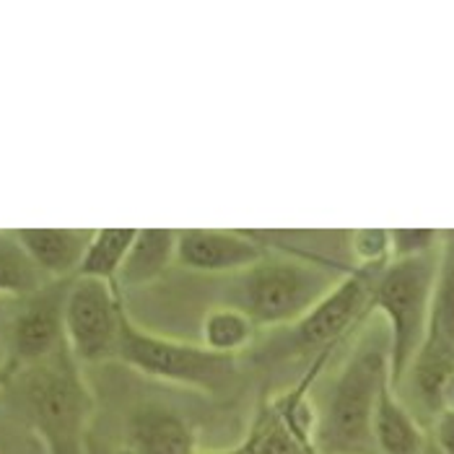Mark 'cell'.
<instances>
[{"instance_id": "6da1fadb", "label": "cell", "mask_w": 454, "mask_h": 454, "mask_svg": "<svg viewBox=\"0 0 454 454\" xmlns=\"http://www.w3.org/2000/svg\"><path fill=\"white\" fill-rule=\"evenodd\" d=\"M389 382V338L385 325L369 327L330 387L317 413V450L322 454H377L372 419Z\"/></svg>"}, {"instance_id": "7a4b0ae2", "label": "cell", "mask_w": 454, "mask_h": 454, "mask_svg": "<svg viewBox=\"0 0 454 454\" xmlns=\"http://www.w3.org/2000/svg\"><path fill=\"white\" fill-rule=\"evenodd\" d=\"M260 262L237 273L229 291L231 307L252 317L257 327H291L348 273V268L330 265L307 252L278 247Z\"/></svg>"}, {"instance_id": "3957f363", "label": "cell", "mask_w": 454, "mask_h": 454, "mask_svg": "<svg viewBox=\"0 0 454 454\" xmlns=\"http://www.w3.org/2000/svg\"><path fill=\"white\" fill-rule=\"evenodd\" d=\"M11 382H19L24 416L47 454H86L94 395L68 343L50 358L21 369Z\"/></svg>"}, {"instance_id": "277c9868", "label": "cell", "mask_w": 454, "mask_h": 454, "mask_svg": "<svg viewBox=\"0 0 454 454\" xmlns=\"http://www.w3.org/2000/svg\"><path fill=\"white\" fill-rule=\"evenodd\" d=\"M439 252L416 260H392L380 273L372 291L369 309L372 315L385 319L389 338V385L395 392L408 380V372L426 335L431 294L439 270Z\"/></svg>"}, {"instance_id": "5b68a950", "label": "cell", "mask_w": 454, "mask_h": 454, "mask_svg": "<svg viewBox=\"0 0 454 454\" xmlns=\"http://www.w3.org/2000/svg\"><path fill=\"white\" fill-rule=\"evenodd\" d=\"M117 361L151 380L221 395L237 380V358L215 356L203 346L156 335L133 322L128 309L120 319Z\"/></svg>"}, {"instance_id": "8992f818", "label": "cell", "mask_w": 454, "mask_h": 454, "mask_svg": "<svg viewBox=\"0 0 454 454\" xmlns=\"http://www.w3.org/2000/svg\"><path fill=\"white\" fill-rule=\"evenodd\" d=\"M389 265V262H387ZM382 268L350 265L348 273L338 280L315 307L294 322L280 340L270 346L273 356H301L315 358L322 350H335L350 333L372 317V291Z\"/></svg>"}, {"instance_id": "52a82bcc", "label": "cell", "mask_w": 454, "mask_h": 454, "mask_svg": "<svg viewBox=\"0 0 454 454\" xmlns=\"http://www.w3.org/2000/svg\"><path fill=\"white\" fill-rule=\"evenodd\" d=\"M454 372V231L442 237L439 270L431 294L428 325L419 356L408 372L426 411L439 416L442 387Z\"/></svg>"}, {"instance_id": "ba28073f", "label": "cell", "mask_w": 454, "mask_h": 454, "mask_svg": "<svg viewBox=\"0 0 454 454\" xmlns=\"http://www.w3.org/2000/svg\"><path fill=\"white\" fill-rule=\"evenodd\" d=\"M122 291L94 278H73L66 299V343L75 361L102 364L117 356Z\"/></svg>"}, {"instance_id": "9c48e42d", "label": "cell", "mask_w": 454, "mask_h": 454, "mask_svg": "<svg viewBox=\"0 0 454 454\" xmlns=\"http://www.w3.org/2000/svg\"><path fill=\"white\" fill-rule=\"evenodd\" d=\"M70 280H47L35 294L16 299L8 327V366L19 374L66 346V299Z\"/></svg>"}, {"instance_id": "30bf717a", "label": "cell", "mask_w": 454, "mask_h": 454, "mask_svg": "<svg viewBox=\"0 0 454 454\" xmlns=\"http://www.w3.org/2000/svg\"><path fill=\"white\" fill-rule=\"evenodd\" d=\"M270 249L252 231L182 229L176 231V262L195 273H242Z\"/></svg>"}, {"instance_id": "8fae6325", "label": "cell", "mask_w": 454, "mask_h": 454, "mask_svg": "<svg viewBox=\"0 0 454 454\" xmlns=\"http://www.w3.org/2000/svg\"><path fill=\"white\" fill-rule=\"evenodd\" d=\"M120 454H200L192 423L167 405H140L125 423Z\"/></svg>"}, {"instance_id": "7c38bea8", "label": "cell", "mask_w": 454, "mask_h": 454, "mask_svg": "<svg viewBox=\"0 0 454 454\" xmlns=\"http://www.w3.org/2000/svg\"><path fill=\"white\" fill-rule=\"evenodd\" d=\"M91 229H13L11 237L47 280L75 278Z\"/></svg>"}, {"instance_id": "4fadbf2b", "label": "cell", "mask_w": 454, "mask_h": 454, "mask_svg": "<svg viewBox=\"0 0 454 454\" xmlns=\"http://www.w3.org/2000/svg\"><path fill=\"white\" fill-rule=\"evenodd\" d=\"M372 436L377 454H423V447L428 442L426 431L413 419V413L400 403L397 392L389 382L382 387L377 397Z\"/></svg>"}, {"instance_id": "5bb4252c", "label": "cell", "mask_w": 454, "mask_h": 454, "mask_svg": "<svg viewBox=\"0 0 454 454\" xmlns=\"http://www.w3.org/2000/svg\"><path fill=\"white\" fill-rule=\"evenodd\" d=\"M172 262H176L175 229H138L136 242L120 268L117 288L122 291L133 286H148L161 278Z\"/></svg>"}, {"instance_id": "9a60e30c", "label": "cell", "mask_w": 454, "mask_h": 454, "mask_svg": "<svg viewBox=\"0 0 454 454\" xmlns=\"http://www.w3.org/2000/svg\"><path fill=\"white\" fill-rule=\"evenodd\" d=\"M254 335H257V325L252 322V317L231 304L208 309L200 325V346L215 356H229V358H237V353L249 348Z\"/></svg>"}, {"instance_id": "2e32d148", "label": "cell", "mask_w": 454, "mask_h": 454, "mask_svg": "<svg viewBox=\"0 0 454 454\" xmlns=\"http://www.w3.org/2000/svg\"><path fill=\"white\" fill-rule=\"evenodd\" d=\"M136 234L138 229H94L75 278L105 280L117 286L120 268L136 242Z\"/></svg>"}, {"instance_id": "e0dca14e", "label": "cell", "mask_w": 454, "mask_h": 454, "mask_svg": "<svg viewBox=\"0 0 454 454\" xmlns=\"http://www.w3.org/2000/svg\"><path fill=\"white\" fill-rule=\"evenodd\" d=\"M242 442L249 454H319L312 447L301 444L286 428L270 397L260 400V405L254 408V416H252V423H249Z\"/></svg>"}, {"instance_id": "ac0fdd59", "label": "cell", "mask_w": 454, "mask_h": 454, "mask_svg": "<svg viewBox=\"0 0 454 454\" xmlns=\"http://www.w3.org/2000/svg\"><path fill=\"white\" fill-rule=\"evenodd\" d=\"M44 283L47 278L29 262L11 231H0V299H24Z\"/></svg>"}, {"instance_id": "d6986e66", "label": "cell", "mask_w": 454, "mask_h": 454, "mask_svg": "<svg viewBox=\"0 0 454 454\" xmlns=\"http://www.w3.org/2000/svg\"><path fill=\"white\" fill-rule=\"evenodd\" d=\"M442 231L436 229H389V262L392 260H416L423 254L439 252Z\"/></svg>"}, {"instance_id": "ffe728a7", "label": "cell", "mask_w": 454, "mask_h": 454, "mask_svg": "<svg viewBox=\"0 0 454 454\" xmlns=\"http://www.w3.org/2000/svg\"><path fill=\"white\" fill-rule=\"evenodd\" d=\"M353 265L382 268L389 262V229H358L350 234Z\"/></svg>"}, {"instance_id": "44dd1931", "label": "cell", "mask_w": 454, "mask_h": 454, "mask_svg": "<svg viewBox=\"0 0 454 454\" xmlns=\"http://www.w3.org/2000/svg\"><path fill=\"white\" fill-rule=\"evenodd\" d=\"M431 442L442 450V454H454V413L444 411L436 416Z\"/></svg>"}, {"instance_id": "7402d4cb", "label": "cell", "mask_w": 454, "mask_h": 454, "mask_svg": "<svg viewBox=\"0 0 454 454\" xmlns=\"http://www.w3.org/2000/svg\"><path fill=\"white\" fill-rule=\"evenodd\" d=\"M16 299H0V372L8 366V327Z\"/></svg>"}, {"instance_id": "603a6c76", "label": "cell", "mask_w": 454, "mask_h": 454, "mask_svg": "<svg viewBox=\"0 0 454 454\" xmlns=\"http://www.w3.org/2000/svg\"><path fill=\"white\" fill-rule=\"evenodd\" d=\"M439 413H444V411H450V413H454V372L450 374V380L444 382V387H442V397H439Z\"/></svg>"}, {"instance_id": "cb8c5ba5", "label": "cell", "mask_w": 454, "mask_h": 454, "mask_svg": "<svg viewBox=\"0 0 454 454\" xmlns=\"http://www.w3.org/2000/svg\"><path fill=\"white\" fill-rule=\"evenodd\" d=\"M86 454H120V450L109 447L102 439H97L94 434H89V439H86Z\"/></svg>"}, {"instance_id": "d4e9b609", "label": "cell", "mask_w": 454, "mask_h": 454, "mask_svg": "<svg viewBox=\"0 0 454 454\" xmlns=\"http://www.w3.org/2000/svg\"><path fill=\"white\" fill-rule=\"evenodd\" d=\"M200 454H249V452H247L245 442H239V444H234V447H229V450H218V452H200Z\"/></svg>"}, {"instance_id": "484cf974", "label": "cell", "mask_w": 454, "mask_h": 454, "mask_svg": "<svg viewBox=\"0 0 454 454\" xmlns=\"http://www.w3.org/2000/svg\"><path fill=\"white\" fill-rule=\"evenodd\" d=\"M16 377V372L11 369V366H5L3 372H0V387H5V385H11V380Z\"/></svg>"}, {"instance_id": "4316f807", "label": "cell", "mask_w": 454, "mask_h": 454, "mask_svg": "<svg viewBox=\"0 0 454 454\" xmlns=\"http://www.w3.org/2000/svg\"><path fill=\"white\" fill-rule=\"evenodd\" d=\"M423 454H442V450L431 442V436H428V442H426V447H423Z\"/></svg>"}]
</instances>
